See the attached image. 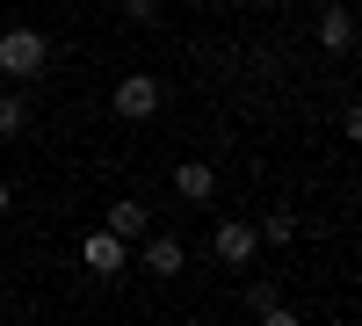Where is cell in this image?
I'll list each match as a JSON object with an SVG mask.
<instances>
[{"instance_id": "1", "label": "cell", "mask_w": 362, "mask_h": 326, "mask_svg": "<svg viewBox=\"0 0 362 326\" xmlns=\"http://www.w3.org/2000/svg\"><path fill=\"white\" fill-rule=\"evenodd\" d=\"M44 66H51V37H44V29H29V22L0 29V73H8V80H37Z\"/></svg>"}, {"instance_id": "2", "label": "cell", "mask_w": 362, "mask_h": 326, "mask_svg": "<svg viewBox=\"0 0 362 326\" xmlns=\"http://www.w3.org/2000/svg\"><path fill=\"white\" fill-rule=\"evenodd\" d=\"M160 102H167V87H160L153 73H124V80H116V95H109V109L124 116V124H153Z\"/></svg>"}, {"instance_id": "3", "label": "cell", "mask_w": 362, "mask_h": 326, "mask_svg": "<svg viewBox=\"0 0 362 326\" xmlns=\"http://www.w3.org/2000/svg\"><path fill=\"white\" fill-rule=\"evenodd\" d=\"M210 254H218L225 269H247V261L261 254V232H254V218H225L218 232H210Z\"/></svg>"}, {"instance_id": "4", "label": "cell", "mask_w": 362, "mask_h": 326, "mask_svg": "<svg viewBox=\"0 0 362 326\" xmlns=\"http://www.w3.org/2000/svg\"><path fill=\"white\" fill-rule=\"evenodd\" d=\"M124 254H131V247L116 240L109 225H95V232H87V240H80V261H87V269H95L102 283H116V276H124Z\"/></svg>"}, {"instance_id": "5", "label": "cell", "mask_w": 362, "mask_h": 326, "mask_svg": "<svg viewBox=\"0 0 362 326\" xmlns=\"http://www.w3.org/2000/svg\"><path fill=\"white\" fill-rule=\"evenodd\" d=\"M138 247H145V276H160V283H167V276H181V269H189V247H181L174 232H145Z\"/></svg>"}, {"instance_id": "6", "label": "cell", "mask_w": 362, "mask_h": 326, "mask_svg": "<svg viewBox=\"0 0 362 326\" xmlns=\"http://www.w3.org/2000/svg\"><path fill=\"white\" fill-rule=\"evenodd\" d=\"M102 225H109V232H116V240H124V247H138V240H145V232H153V211H145V203H138V196H116Z\"/></svg>"}, {"instance_id": "7", "label": "cell", "mask_w": 362, "mask_h": 326, "mask_svg": "<svg viewBox=\"0 0 362 326\" xmlns=\"http://www.w3.org/2000/svg\"><path fill=\"white\" fill-rule=\"evenodd\" d=\"M174 196L181 203H210V196H218V167H210V160H181L174 167Z\"/></svg>"}, {"instance_id": "8", "label": "cell", "mask_w": 362, "mask_h": 326, "mask_svg": "<svg viewBox=\"0 0 362 326\" xmlns=\"http://www.w3.org/2000/svg\"><path fill=\"white\" fill-rule=\"evenodd\" d=\"M319 51H355V15H348V0H334V8L319 15Z\"/></svg>"}, {"instance_id": "9", "label": "cell", "mask_w": 362, "mask_h": 326, "mask_svg": "<svg viewBox=\"0 0 362 326\" xmlns=\"http://www.w3.org/2000/svg\"><path fill=\"white\" fill-rule=\"evenodd\" d=\"M29 131V80L0 87V138H22Z\"/></svg>"}, {"instance_id": "10", "label": "cell", "mask_w": 362, "mask_h": 326, "mask_svg": "<svg viewBox=\"0 0 362 326\" xmlns=\"http://www.w3.org/2000/svg\"><path fill=\"white\" fill-rule=\"evenodd\" d=\"M247 312H254V319H268V326H297V312H290V305L276 298V283H268V276H261V283L247 290Z\"/></svg>"}, {"instance_id": "11", "label": "cell", "mask_w": 362, "mask_h": 326, "mask_svg": "<svg viewBox=\"0 0 362 326\" xmlns=\"http://www.w3.org/2000/svg\"><path fill=\"white\" fill-rule=\"evenodd\" d=\"M254 232H261L268 247H290V240H297V211H268V218H261Z\"/></svg>"}, {"instance_id": "12", "label": "cell", "mask_w": 362, "mask_h": 326, "mask_svg": "<svg viewBox=\"0 0 362 326\" xmlns=\"http://www.w3.org/2000/svg\"><path fill=\"white\" fill-rule=\"evenodd\" d=\"M124 8V22H138V29H160L167 22V0H116Z\"/></svg>"}, {"instance_id": "13", "label": "cell", "mask_w": 362, "mask_h": 326, "mask_svg": "<svg viewBox=\"0 0 362 326\" xmlns=\"http://www.w3.org/2000/svg\"><path fill=\"white\" fill-rule=\"evenodd\" d=\"M8 211H15V189H8V182H0V218H8Z\"/></svg>"}, {"instance_id": "14", "label": "cell", "mask_w": 362, "mask_h": 326, "mask_svg": "<svg viewBox=\"0 0 362 326\" xmlns=\"http://www.w3.org/2000/svg\"><path fill=\"white\" fill-rule=\"evenodd\" d=\"M181 8H210V0H181Z\"/></svg>"}, {"instance_id": "15", "label": "cell", "mask_w": 362, "mask_h": 326, "mask_svg": "<svg viewBox=\"0 0 362 326\" xmlns=\"http://www.w3.org/2000/svg\"><path fill=\"white\" fill-rule=\"evenodd\" d=\"M102 8H116V0H102Z\"/></svg>"}]
</instances>
